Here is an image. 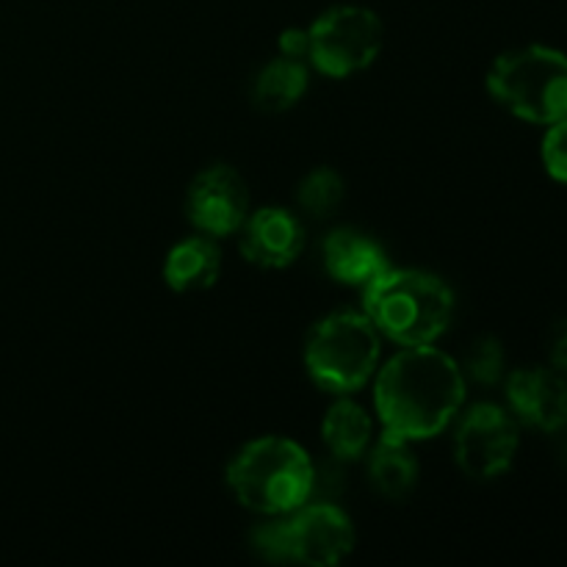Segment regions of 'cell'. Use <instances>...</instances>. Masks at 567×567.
I'll list each match as a JSON object with an SVG mask.
<instances>
[{
  "mask_svg": "<svg viewBox=\"0 0 567 567\" xmlns=\"http://www.w3.org/2000/svg\"><path fill=\"white\" fill-rule=\"evenodd\" d=\"M507 402L515 419L540 432L567 426V377L551 369H520L507 380Z\"/></svg>",
  "mask_w": 567,
  "mask_h": 567,
  "instance_id": "obj_11",
  "label": "cell"
},
{
  "mask_svg": "<svg viewBox=\"0 0 567 567\" xmlns=\"http://www.w3.org/2000/svg\"><path fill=\"white\" fill-rule=\"evenodd\" d=\"M280 53L288 55V59H308L310 50V37L305 28H288V31L280 33Z\"/></svg>",
  "mask_w": 567,
  "mask_h": 567,
  "instance_id": "obj_20",
  "label": "cell"
},
{
  "mask_svg": "<svg viewBox=\"0 0 567 567\" xmlns=\"http://www.w3.org/2000/svg\"><path fill=\"white\" fill-rule=\"evenodd\" d=\"M221 275V249L210 236H192L175 244L164 260V282L177 293H197L216 286Z\"/></svg>",
  "mask_w": 567,
  "mask_h": 567,
  "instance_id": "obj_13",
  "label": "cell"
},
{
  "mask_svg": "<svg viewBox=\"0 0 567 567\" xmlns=\"http://www.w3.org/2000/svg\"><path fill=\"white\" fill-rule=\"evenodd\" d=\"M321 255H324L327 275L343 286L365 288L388 269L385 249L371 236L349 227L330 233L321 244Z\"/></svg>",
  "mask_w": 567,
  "mask_h": 567,
  "instance_id": "obj_12",
  "label": "cell"
},
{
  "mask_svg": "<svg viewBox=\"0 0 567 567\" xmlns=\"http://www.w3.org/2000/svg\"><path fill=\"white\" fill-rule=\"evenodd\" d=\"M186 216L205 236H230L249 216V188L233 166L199 172L186 194Z\"/></svg>",
  "mask_w": 567,
  "mask_h": 567,
  "instance_id": "obj_9",
  "label": "cell"
},
{
  "mask_svg": "<svg viewBox=\"0 0 567 567\" xmlns=\"http://www.w3.org/2000/svg\"><path fill=\"white\" fill-rule=\"evenodd\" d=\"M305 92H308V70L302 61L288 55L269 61L252 81V103L266 114L293 109Z\"/></svg>",
  "mask_w": 567,
  "mask_h": 567,
  "instance_id": "obj_15",
  "label": "cell"
},
{
  "mask_svg": "<svg viewBox=\"0 0 567 567\" xmlns=\"http://www.w3.org/2000/svg\"><path fill=\"white\" fill-rule=\"evenodd\" d=\"M518 424L496 404H476L463 415L454 435V460L476 482L502 476L518 452Z\"/></svg>",
  "mask_w": 567,
  "mask_h": 567,
  "instance_id": "obj_8",
  "label": "cell"
},
{
  "mask_svg": "<svg viewBox=\"0 0 567 567\" xmlns=\"http://www.w3.org/2000/svg\"><path fill=\"white\" fill-rule=\"evenodd\" d=\"M465 399V374L446 352L404 347L385 363L374 385V404L385 435L426 441L452 424Z\"/></svg>",
  "mask_w": 567,
  "mask_h": 567,
  "instance_id": "obj_1",
  "label": "cell"
},
{
  "mask_svg": "<svg viewBox=\"0 0 567 567\" xmlns=\"http://www.w3.org/2000/svg\"><path fill=\"white\" fill-rule=\"evenodd\" d=\"M380 332L365 313H330L305 341V365L321 391L354 393L374 377Z\"/></svg>",
  "mask_w": 567,
  "mask_h": 567,
  "instance_id": "obj_5",
  "label": "cell"
},
{
  "mask_svg": "<svg viewBox=\"0 0 567 567\" xmlns=\"http://www.w3.org/2000/svg\"><path fill=\"white\" fill-rule=\"evenodd\" d=\"M227 487L252 513L288 515L313 496L316 468L299 443L260 437L247 443L227 465Z\"/></svg>",
  "mask_w": 567,
  "mask_h": 567,
  "instance_id": "obj_3",
  "label": "cell"
},
{
  "mask_svg": "<svg viewBox=\"0 0 567 567\" xmlns=\"http://www.w3.org/2000/svg\"><path fill=\"white\" fill-rule=\"evenodd\" d=\"M252 543L255 551L271 563L332 567L352 554L354 526L332 504H302L291 518L260 526Z\"/></svg>",
  "mask_w": 567,
  "mask_h": 567,
  "instance_id": "obj_6",
  "label": "cell"
},
{
  "mask_svg": "<svg viewBox=\"0 0 567 567\" xmlns=\"http://www.w3.org/2000/svg\"><path fill=\"white\" fill-rule=\"evenodd\" d=\"M238 233L241 255L260 269H286L305 249V225L286 208L255 210Z\"/></svg>",
  "mask_w": 567,
  "mask_h": 567,
  "instance_id": "obj_10",
  "label": "cell"
},
{
  "mask_svg": "<svg viewBox=\"0 0 567 567\" xmlns=\"http://www.w3.org/2000/svg\"><path fill=\"white\" fill-rule=\"evenodd\" d=\"M419 460L410 452L408 441L385 435L369 457V480L388 502H402L419 485Z\"/></svg>",
  "mask_w": 567,
  "mask_h": 567,
  "instance_id": "obj_14",
  "label": "cell"
},
{
  "mask_svg": "<svg viewBox=\"0 0 567 567\" xmlns=\"http://www.w3.org/2000/svg\"><path fill=\"white\" fill-rule=\"evenodd\" d=\"M487 92L520 120L554 125L567 116V55L540 44L498 55Z\"/></svg>",
  "mask_w": 567,
  "mask_h": 567,
  "instance_id": "obj_4",
  "label": "cell"
},
{
  "mask_svg": "<svg viewBox=\"0 0 567 567\" xmlns=\"http://www.w3.org/2000/svg\"><path fill=\"white\" fill-rule=\"evenodd\" d=\"M363 308L377 332L399 347H430L449 330L454 293L430 271L388 266L365 286Z\"/></svg>",
  "mask_w": 567,
  "mask_h": 567,
  "instance_id": "obj_2",
  "label": "cell"
},
{
  "mask_svg": "<svg viewBox=\"0 0 567 567\" xmlns=\"http://www.w3.org/2000/svg\"><path fill=\"white\" fill-rule=\"evenodd\" d=\"M308 59L330 78H349L365 70L385 42L382 20L363 6H336L308 28Z\"/></svg>",
  "mask_w": 567,
  "mask_h": 567,
  "instance_id": "obj_7",
  "label": "cell"
},
{
  "mask_svg": "<svg viewBox=\"0 0 567 567\" xmlns=\"http://www.w3.org/2000/svg\"><path fill=\"white\" fill-rule=\"evenodd\" d=\"M551 360H554V369H557L563 377H567V324L557 332V338H554Z\"/></svg>",
  "mask_w": 567,
  "mask_h": 567,
  "instance_id": "obj_21",
  "label": "cell"
},
{
  "mask_svg": "<svg viewBox=\"0 0 567 567\" xmlns=\"http://www.w3.org/2000/svg\"><path fill=\"white\" fill-rule=\"evenodd\" d=\"M347 199V183L330 166H319V169L310 172L302 183H299L297 203L313 219H327V216H336L338 208Z\"/></svg>",
  "mask_w": 567,
  "mask_h": 567,
  "instance_id": "obj_17",
  "label": "cell"
},
{
  "mask_svg": "<svg viewBox=\"0 0 567 567\" xmlns=\"http://www.w3.org/2000/svg\"><path fill=\"white\" fill-rule=\"evenodd\" d=\"M371 435H374V426H371L369 413L349 399L332 404L321 421V437L338 460L363 457L371 446Z\"/></svg>",
  "mask_w": 567,
  "mask_h": 567,
  "instance_id": "obj_16",
  "label": "cell"
},
{
  "mask_svg": "<svg viewBox=\"0 0 567 567\" xmlns=\"http://www.w3.org/2000/svg\"><path fill=\"white\" fill-rule=\"evenodd\" d=\"M543 164L554 181L567 183V116L548 127L543 138Z\"/></svg>",
  "mask_w": 567,
  "mask_h": 567,
  "instance_id": "obj_19",
  "label": "cell"
},
{
  "mask_svg": "<svg viewBox=\"0 0 567 567\" xmlns=\"http://www.w3.org/2000/svg\"><path fill=\"white\" fill-rule=\"evenodd\" d=\"M504 363H507V354L502 343L496 338H480L465 352L463 371L480 385H496L504 377Z\"/></svg>",
  "mask_w": 567,
  "mask_h": 567,
  "instance_id": "obj_18",
  "label": "cell"
}]
</instances>
